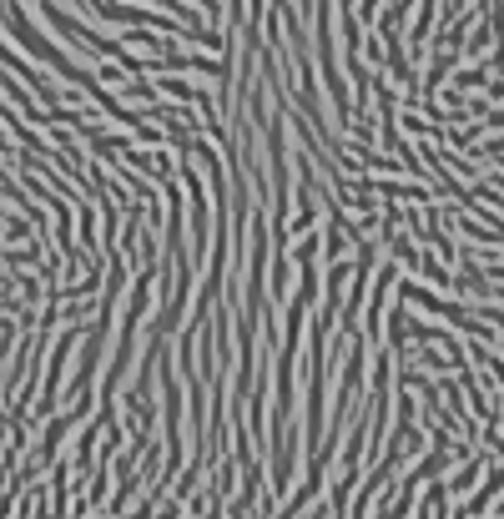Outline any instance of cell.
Instances as JSON below:
<instances>
[{"mask_svg":"<svg viewBox=\"0 0 504 519\" xmlns=\"http://www.w3.org/2000/svg\"><path fill=\"white\" fill-rule=\"evenodd\" d=\"M197 6H202V11H217V0H197Z\"/></svg>","mask_w":504,"mask_h":519,"instance_id":"7a4b0ae2","label":"cell"},{"mask_svg":"<svg viewBox=\"0 0 504 519\" xmlns=\"http://www.w3.org/2000/svg\"><path fill=\"white\" fill-rule=\"evenodd\" d=\"M0 16H6L11 36H16V41H21L31 56H41V61H46V66H51L61 81H86V71H81V66H71V61H66V51H61V46H51V41H46V36L31 26V16L16 6V0H6V11H0Z\"/></svg>","mask_w":504,"mask_h":519,"instance_id":"6da1fadb","label":"cell"}]
</instances>
